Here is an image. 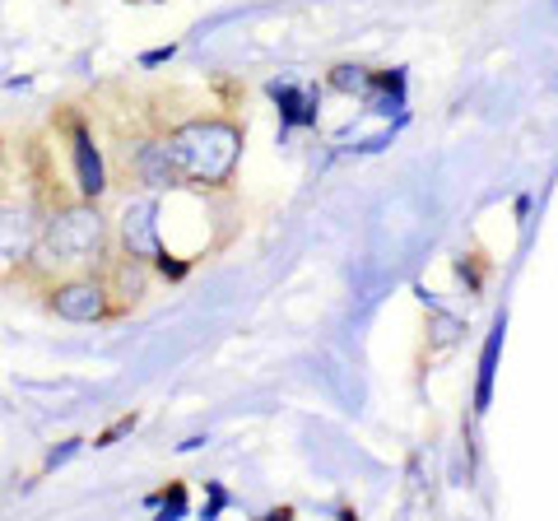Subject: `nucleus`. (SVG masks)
I'll list each match as a JSON object with an SVG mask.
<instances>
[{"label":"nucleus","instance_id":"obj_6","mask_svg":"<svg viewBox=\"0 0 558 521\" xmlns=\"http://www.w3.org/2000/svg\"><path fill=\"white\" fill-rule=\"evenodd\" d=\"M70 159H75V191L89 201H102L112 186V172H108V159H102V145L94 126L84 117L70 121Z\"/></svg>","mask_w":558,"mask_h":521},{"label":"nucleus","instance_id":"obj_5","mask_svg":"<svg viewBox=\"0 0 558 521\" xmlns=\"http://www.w3.org/2000/svg\"><path fill=\"white\" fill-rule=\"evenodd\" d=\"M112 238H117V252L159 266L163 242H159V219H154V191L140 196V201H126V210H121V219L112 223Z\"/></svg>","mask_w":558,"mask_h":521},{"label":"nucleus","instance_id":"obj_7","mask_svg":"<svg viewBox=\"0 0 558 521\" xmlns=\"http://www.w3.org/2000/svg\"><path fill=\"white\" fill-rule=\"evenodd\" d=\"M126 172L145 186V191H178V163H172V149H168V135H140L135 145H126Z\"/></svg>","mask_w":558,"mask_h":521},{"label":"nucleus","instance_id":"obj_1","mask_svg":"<svg viewBox=\"0 0 558 521\" xmlns=\"http://www.w3.org/2000/svg\"><path fill=\"white\" fill-rule=\"evenodd\" d=\"M112 252H117V238H112V219L102 215V205L70 191V196L47 201L38 252H33L24 275H38L47 284L65 270H102Z\"/></svg>","mask_w":558,"mask_h":521},{"label":"nucleus","instance_id":"obj_8","mask_svg":"<svg viewBox=\"0 0 558 521\" xmlns=\"http://www.w3.org/2000/svg\"><path fill=\"white\" fill-rule=\"evenodd\" d=\"M149 260H140V256H126V252H112L108 256V266H102V275H108V284H112V299L121 307V317L126 312H135L140 303L149 299Z\"/></svg>","mask_w":558,"mask_h":521},{"label":"nucleus","instance_id":"obj_2","mask_svg":"<svg viewBox=\"0 0 558 521\" xmlns=\"http://www.w3.org/2000/svg\"><path fill=\"white\" fill-rule=\"evenodd\" d=\"M168 149L178 163L182 186L196 191H223L233 182L238 159H242V126L229 117H186L168 126Z\"/></svg>","mask_w":558,"mask_h":521},{"label":"nucleus","instance_id":"obj_3","mask_svg":"<svg viewBox=\"0 0 558 521\" xmlns=\"http://www.w3.org/2000/svg\"><path fill=\"white\" fill-rule=\"evenodd\" d=\"M47 172L43 182H33V191H5L0 186V266H14L24 275V266L38 252V238H43V215H47Z\"/></svg>","mask_w":558,"mask_h":521},{"label":"nucleus","instance_id":"obj_4","mask_svg":"<svg viewBox=\"0 0 558 521\" xmlns=\"http://www.w3.org/2000/svg\"><path fill=\"white\" fill-rule=\"evenodd\" d=\"M47 293V312L51 317H61L70 326H94V322H112L121 317V307L112 299V284L102 270H65L57 280L43 284Z\"/></svg>","mask_w":558,"mask_h":521}]
</instances>
